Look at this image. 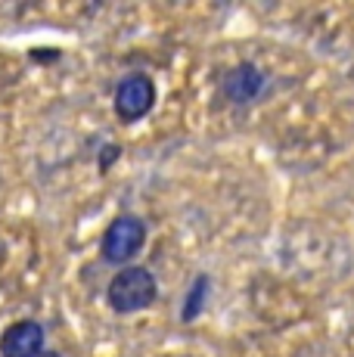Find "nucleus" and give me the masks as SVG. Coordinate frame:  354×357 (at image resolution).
Wrapping results in <instances>:
<instances>
[{
  "instance_id": "1",
  "label": "nucleus",
  "mask_w": 354,
  "mask_h": 357,
  "mask_svg": "<svg viewBox=\"0 0 354 357\" xmlns=\"http://www.w3.org/2000/svg\"><path fill=\"white\" fill-rule=\"evenodd\" d=\"M106 298L112 305V311L118 314H134L143 311L155 301V280L146 267H125L118 277L109 283Z\"/></svg>"
},
{
  "instance_id": "4",
  "label": "nucleus",
  "mask_w": 354,
  "mask_h": 357,
  "mask_svg": "<svg viewBox=\"0 0 354 357\" xmlns=\"http://www.w3.org/2000/svg\"><path fill=\"white\" fill-rule=\"evenodd\" d=\"M44 351V326L35 320H19L6 326L0 335V354L3 357H38Z\"/></svg>"
},
{
  "instance_id": "5",
  "label": "nucleus",
  "mask_w": 354,
  "mask_h": 357,
  "mask_svg": "<svg viewBox=\"0 0 354 357\" xmlns=\"http://www.w3.org/2000/svg\"><path fill=\"white\" fill-rule=\"evenodd\" d=\"M221 87H224V97L230 102H249V100H255L258 91L264 87V75H261V68H255L252 63H240L224 75Z\"/></svg>"
},
{
  "instance_id": "7",
  "label": "nucleus",
  "mask_w": 354,
  "mask_h": 357,
  "mask_svg": "<svg viewBox=\"0 0 354 357\" xmlns=\"http://www.w3.org/2000/svg\"><path fill=\"white\" fill-rule=\"evenodd\" d=\"M38 357H59V354H56V351H40Z\"/></svg>"
},
{
  "instance_id": "6",
  "label": "nucleus",
  "mask_w": 354,
  "mask_h": 357,
  "mask_svg": "<svg viewBox=\"0 0 354 357\" xmlns=\"http://www.w3.org/2000/svg\"><path fill=\"white\" fill-rule=\"evenodd\" d=\"M208 289V280L206 277H199L196 280V286H193V292H190V305L183 307V320H193L196 314H199V307H202V295H206Z\"/></svg>"
},
{
  "instance_id": "3",
  "label": "nucleus",
  "mask_w": 354,
  "mask_h": 357,
  "mask_svg": "<svg viewBox=\"0 0 354 357\" xmlns=\"http://www.w3.org/2000/svg\"><path fill=\"white\" fill-rule=\"evenodd\" d=\"M155 102V84L146 78V75H131L118 84L115 91V112L125 121H137L153 109Z\"/></svg>"
},
{
  "instance_id": "2",
  "label": "nucleus",
  "mask_w": 354,
  "mask_h": 357,
  "mask_svg": "<svg viewBox=\"0 0 354 357\" xmlns=\"http://www.w3.org/2000/svg\"><path fill=\"white\" fill-rule=\"evenodd\" d=\"M143 243H146V224L140 218H118L103 233V258L112 264H125L143 249Z\"/></svg>"
}]
</instances>
